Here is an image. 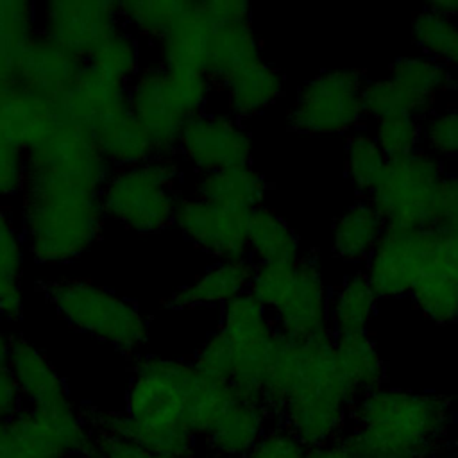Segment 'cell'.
<instances>
[{
	"instance_id": "e0dca14e",
	"label": "cell",
	"mask_w": 458,
	"mask_h": 458,
	"mask_svg": "<svg viewBox=\"0 0 458 458\" xmlns=\"http://www.w3.org/2000/svg\"><path fill=\"white\" fill-rule=\"evenodd\" d=\"M118 27H122L118 2L50 0L38 5V32L84 63Z\"/></svg>"
},
{
	"instance_id": "ffe728a7",
	"label": "cell",
	"mask_w": 458,
	"mask_h": 458,
	"mask_svg": "<svg viewBox=\"0 0 458 458\" xmlns=\"http://www.w3.org/2000/svg\"><path fill=\"white\" fill-rule=\"evenodd\" d=\"M132 114L152 141L157 156H175L177 141L186 122L168 100L165 91V70L154 61L145 63L127 84Z\"/></svg>"
},
{
	"instance_id": "6da1fadb",
	"label": "cell",
	"mask_w": 458,
	"mask_h": 458,
	"mask_svg": "<svg viewBox=\"0 0 458 458\" xmlns=\"http://www.w3.org/2000/svg\"><path fill=\"white\" fill-rule=\"evenodd\" d=\"M199 372L190 360L156 352L134 358L123 410L84 408L95 433L141 444L172 458H195L200 440L186 419V399Z\"/></svg>"
},
{
	"instance_id": "f5cc1de1",
	"label": "cell",
	"mask_w": 458,
	"mask_h": 458,
	"mask_svg": "<svg viewBox=\"0 0 458 458\" xmlns=\"http://www.w3.org/2000/svg\"><path fill=\"white\" fill-rule=\"evenodd\" d=\"M306 458H363L360 456L356 451H352L344 438L331 442V444H324L318 447H310Z\"/></svg>"
},
{
	"instance_id": "4fadbf2b",
	"label": "cell",
	"mask_w": 458,
	"mask_h": 458,
	"mask_svg": "<svg viewBox=\"0 0 458 458\" xmlns=\"http://www.w3.org/2000/svg\"><path fill=\"white\" fill-rule=\"evenodd\" d=\"M218 327L233 349L234 370L229 383L236 397L261 401L263 372L279 338L270 311L247 292L220 310Z\"/></svg>"
},
{
	"instance_id": "8d00e7d4",
	"label": "cell",
	"mask_w": 458,
	"mask_h": 458,
	"mask_svg": "<svg viewBox=\"0 0 458 458\" xmlns=\"http://www.w3.org/2000/svg\"><path fill=\"white\" fill-rule=\"evenodd\" d=\"M299 354L301 342H293L279 335L267 361L261 381V403L268 408L274 420L279 415L295 381Z\"/></svg>"
},
{
	"instance_id": "680465c9",
	"label": "cell",
	"mask_w": 458,
	"mask_h": 458,
	"mask_svg": "<svg viewBox=\"0 0 458 458\" xmlns=\"http://www.w3.org/2000/svg\"><path fill=\"white\" fill-rule=\"evenodd\" d=\"M5 458H39V456L29 453L27 449H23V447L13 438V445H11V449H9V453H7Z\"/></svg>"
},
{
	"instance_id": "f1b7e54d",
	"label": "cell",
	"mask_w": 458,
	"mask_h": 458,
	"mask_svg": "<svg viewBox=\"0 0 458 458\" xmlns=\"http://www.w3.org/2000/svg\"><path fill=\"white\" fill-rule=\"evenodd\" d=\"M335 363L347 385L361 397L386 381V363L369 333L333 336Z\"/></svg>"
},
{
	"instance_id": "ac0fdd59",
	"label": "cell",
	"mask_w": 458,
	"mask_h": 458,
	"mask_svg": "<svg viewBox=\"0 0 458 458\" xmlns=\"http://www.w3.org/2000/svg\"><path fill=\"white\" fill-rule=\"evenodd\" d=\"M250 211L225 208L193 193H182L175 209L174 225L184 240L213 258H247V229Z\"/></svg>"
},
{
	"instance_id": "816d5d0a",
	"label": "cell",
	"mask_w": 458,
	"mask_h": 458,
	"mask_svg": "<svg viewBox=\"0 0 458 458\" xmlns=\"http://www.w3.org/2000/svg\"><path fill=\"white\" fill-rule=\"evenodd\" d=\"M21 408L23 403L11 372L7 367L0 369V426H7Z\"/></svg>"
},
{
	"instance_id": "30bf717a",
	"label": "cell",
	"mask_w": 458,
	"mask_h": 458,
	"mask_svg": "<svg viewBox=\"0 0 458 458\" xmlns=\"http://www.w3.org/2000/svg\"><path fill=\"white\" fill-rule=\"evenodd\" d=\"M442 263V234L431 227L385 225L376 247L363 263L376 295L410 297L419 279Z\"/></svg>"
},
{
	"instance_id": "d6986e66",
	"label": "cell",
	"mask_w": 458,
	"mask_h": 458,
	"mask_svg": "<svg viewBox=\"0 0 458 458\" xmlns=\"http://www.w3.org/2000/svg\"><path fill=\"white\" fill-rule=\"evenodd\" d=\"M84 61L50 38L36 32L13 57V82L55 106L66 98Z\"/></svg>"
},
{
	"instance_id": "d6a6232c",
	"label": "cell",
	"mask_w": 458,
	"mask_h": 458,
	"mask_svg": "<svg viewBox=\"0 0 458 458\" xmlns=\"http://www.w3.org/2000/svg\"><path fill=\"white\" fill-rule=\"evenodd\" d=\"M86 64L114 81L129 84L145 64L141 39L122 25L93 50Z\"/></svg>"
},
{
	"instance_id": "11a10c76",
	"label": "cell",
	"mask_w": 458,
	"mask_h": 458,
	"mask_svg": "<svg viewBox=\"0 0 458 458\" xmlns=\"http://www.w3.org/2000/svg\"><path fill=\"white\" fill-rule=\"evenodd\" d=\"M426 9L445 18H458V0H435L429 2Z\"/></svg>"
},
{
	"instance_id": "83f0119b",
	"label": "cell",
	"mask_w": 458,
	"mask_h": 458,
	"mask_svg": "<svg viewBox=\"0 0 458 458\" xmlns=\"http://www.w3.org/2000/svg\"><path fill=\"white\" fill-rule=\"evenodd\" d=\"M385 222L369 199L352 202L331 229V250L345 263H365L376 247Z\"/></svg>"
},
{
	"instance_id": "d4e9b609",
	"label": "cell",
	"mask_w": 458,
	"mask_h": 458,
	"mask_svg": "<svg viewBox=\"0 0 458 458\" xmlns=\"http://www.w3.org/2000/svg\"><path fill=\"white\" fill-rule=\"evenodd\" d=\"M268 184L250 165L231 166L208 174H195L190 193L234 209L252 211L263 206Z\"/></svg>"
},
{
	"instance_id": "f546056e",
	"label": "cell",
	"mask_w": 458,
	"mask_h": 458,
	"mask_svg": "<svg viewBox=\"0 0 458 458\" xmlns=\"http://www.w3.org/2000/svg\"><path fill=\"white\" fill-rule=\"evenodd\" d=\"M379 297L363 270L349 272L329 299V322L333 336L369 333L376 317Z\"/></svg>"
},
{
	"instance_id": "3957f363",
	"label": "cell",
	"mask_w": 458,
	"mask_h": 458,
	"mask_svg": "<svg viewBox=\"0 0 458 458\" xmlns=\"http://www.w3.org/2000/svg\"><path fill=\"white\" fill-rule=\"evenodd\" d=\"M454 422L449 397L385 383L358 399L344 440L363 458H431L453 447Z\"/></svg>"
},
{
	"instance_id": "6f0895ef",
	"label": "cell",
	"mask_w": 458,
	"mask_h": 458,
	"mask_svg": "<svg viewBox=\"0 0 458 458\" xmlns=\"http://www.w3.org/2000/svg\"><path fill=\"white\" fill-rule=\"evenodd\" d=\"M13 57L0 50V91L13 84V72H11Z\"/></svg>"
},
{
	"instance_id": "f907efd6",
	"label": "cell",
	"mask_w": 458,
	"mask_h": 458,
	"mask_svg": "<svg viewBox=\"0 0 458 458\" xmlns=\"http://www.w3.org/2000/svg\"><path fill=\"white\" fill-rule=\"evenodd\" d=\"M25 293L21 279L0 270V318L5 324H13L23 318Z\"/></svg>"
},
{
	"instance_id": "b9f144b4",
	"label": "cell",
	"mask_w": 458,
	"mask_h": 458,
	"mask_svg": "<svg viewBox=\"0 0 458 458\" xmlns=\"http://www.w3.org/2000/svg\"><path fill=\"white\" fill-rule=\"evenodd\" d=\"M193 369L206 379L229 383L234 370L233 349L220 327H215L206 335L202 344L190 358Z\"/></svg>"
},
{
	"instance_id": "7a4b0ae2",
	"label": "cell",
	"mask_w": 458,
	"mask_h": 458,
	"mask_svg": "<svg viewBox=\"0 0 458 458\" xmlns=\"http://www.w3.org/2000/svg\"><path fill=\"white\" fill-rule=\"evenodd\" d=\"M98 195L75 177L27 165L18 222L29 258L45 267L82 258L98 242L107 220Z\"/></svg>"
},
{
	"instance_id": "4dcf8cb0",
	"label": "cell",
	"mask_w": 458,
	"mask_h": 458,
	"mask_svg": "<svg viewBox=\"0 0 458 458\" xmlns=\"http://www.w3.org/2000/svg\"><path fill=\"white\" fill-rule=\"evenodd\" d=\"M195 2L190 0H123L118 2L122 25L136 38L156 45Z\"/></svg>"
},
{
	"instance_id": "f6af8a7d",
	"label": "cell",
	"mask_w": 458,
	"mask_h": 458,
	"mask_svg": "<svg viewBox=\"0 0 458 458\" xmlns=\"http://www.w3.org/2000/svg\"><path fill=\"white\" fill-rule=\"evenodd\" d=\"M429 227L438 233L458 227V170H444L438 179L431 197Z\"/></svg>"
},
{
	"instance_id": "91938a15",
	"label": "cell",
	"mask_w": 458,
	"mask_h": 458,
	"mask_svg": "<svg viewBox=\"0 0 458 458\" xmlns=\"http://www.w3.org/2000/svg\"><path fill=\"white\" fill-rule=\"evenodd\" d=\"M431 458H458V453L453 447H449V449H445V451H442V453H438Z\"/></svg>"
},
{
	"instance_id": "1f68e13d",
	"label": "cell",
	"mask_w": 458,
	"mask_h": 458,
	"mask_svg": "<svg viewBox=\"0 0 458 458\" xmlns=\"http://www.w3.org/2000/svg\"><path fill=\"white\" fill-rule=\"evenodd\" d=\"M410 299L426 318L438 326L458 322V279L444 263L433 267L419 279Z\"/></svg>"
},
{
	"instance_id": "7402d4cb",
	"label": "cell",
	"mask_w": 458,
	"mask_h": 458,
	"mask_svg": "<svg viewBox=\"0 0 458 458\" xmlns=\"http://www.w3.org/2000/svg\"><path fill=\"white\" fill-rule=\"evenodd\" d=\"M274 422L272 413L259 399L236 397L216 426L200 440V451L213 458H245Z\"/></svg>"
},
{
	"instance_id": "74e56055",
	"label": "cell",
	"mask_w": 458,
	"mask_h": 458,
	"mask_svg": "<svg viewBox=\"0 0 458 458\" xmlns=\"http://www.w3.org/2000/svg\"><path fill=\"white\" fill-rule=\"evenodd\" d=\"M213 88L206 70H165V91L184 120L209 109Z\"/></svg>"
},
{
	"instance_id": "9f6ffc18",
	"label": "cell",
	"mask_w": 458,
	"mask_h": 458,
	"mask_svg": "<svg viewBox=\"0 0 458 458\" xmlns=\"http://www.w3.org/2000/svg\"><path fill=\"white\" fill-rule=\"evenodd\" d=\"M11 338L13 335L5 329V322L0 318V369L7 367V358L11 351Z\"/></svg>"
},
{
	"instance_id": "ba28073f",
	"label": "cell",
	"mask_w": 458,
	"mask_h": 458,
	"mask_svg": "<svg viewBox=\"0 0 458 458\" xmlns=\"http://www.w3.org/2000/svg\"><path fill=\"white\" fill-rule=\"evenodd\" d=\"M184 166L177 156L150 159L111 170L100 190L107 220L140 233L157 234L174 225L182 191Z\"/></svg>"
},
{
	"instance_id": "8992f818",
	"label": "cell",
	"mask_w": 458,
	"mask_h": 458,
	"mask_svg": "<svg viewBox=\"0 0 458 458\" xmlns=\"http://www.w3.org/2000/svg\"><path fill=\"white\" fill-rule=\"evenodd\" d=\"M52 308L79 333L111 345L125 356H140L150 338V320L132 299L77 277L41 283Z\"/></svg>"
},
{
	"instance_id": "484cf974",
	"label": "cell",
	"mask_w": 458,
	"mask_h": 458,
	"mask_svg": "<svg viewBox=\"0 0 458 458\" xmlns=\"http://www.w3.org/2000/svg\"><path fill=\"white\" fill-rule=\"evenodd\" d=\"M213 25L199 13L197 2L156 45V63L165 70H206Z\"/></svg>"
},
{
	"instance_id": "7bdbcfd3",
	"label": "cell",
	"mask_w": 458,
	"mask_h": 458,
	"mask_svg": "<svg viewBox=\"0 0 458 458\" xmlns=\"http://www.w3.org/2000/svg\"><path fill=\"white\" fill-rule=\"evenodd\" d=\"M295 281V263L254 265L249 293L270 313L284 301Z\"/></svg>"
},
{
	"instance_id": "94428289",
	"label": "cell",
	"mask_w": 458,
	"mask_h": 458,
	"mask_svg": "<svg viewBox=\"0 0 458 458\" xmlns=\"http://www.w3.org/2000/svg\"><path fill=\"white\" fill-rule=\"evenodd\" d=\"M195 458H213V456H208V454H197Z\"/></svg>"
},
{
	"instance_id": "db71d44e",
	"label": "cell",
	"mask_w": 458,
	"mask_h": 458,
	"mask_svg": "<svg viewBox=\"0 0 458 458\" xmlns=\"http://www.w3.org/2000/svg\"><path fill=\"white\" fill-rule=\"evenodd\" d=\"M442 234V263L458 279V227Z\"/></svg>"
},
{
	"instance_id": "277c9868",
	"label": "cell",
	"mask_w": 458,
	"mask_h": 458,
	"mask_svg": "<svg viewBox=\"0 0 458 458\" xmlns=\"http://www.w3.org/2000/svg\"><path fill=\"white\" fill-rule=\"evenodd\" d=\"M358 399L335 363L333 338L301 342L297 376L276 422L318 447L344 438Z\"/></svg>"
},
{
	"instance_id": "ab89813d",
	"label": "cell",
	"mask_w": 458,
	"mask_h": 458,
	"mask_svg": "<svg viewBox=\"0 0 458 458\" xmlns=\"http://www.w3.org/2000/svg\"><path fill=\"white\" fill-rule=\"evenodd\" d=\"M38 32V5L27 0H0V50L14 54Z\"/></svg>"
},
{
	"instance_id": "9a60e30c",
	"label": "cell",
	"mask_w": 458,
	"mask_h": 458,
	"mask_svg": "<svg viewBox=\"0 0 458 458\" xmlns=\"http://www.w3.org/2000/svg\"><path fill=\"white\" fill-rule=\"evenodd\" d=\"M11 437L39 458H91L95 429L77 403L55 410L21 408L7 424Z\"/></svg>"
},
{
	"instance_id": "ee69618b",
	"label": "cell",
	"mask_w": 458,
	"mask_h": 458,
	"mask_svg": "<svg viewBox=\"0 0 458 458\" xmlns=\"http://www.w3.org/2000/svg\"><path fill=\"white\" fill-rule=\"evenodd\" d=\"M27 258V245L18 216L0 200V270L21 279Z\"/></svg>"
},
{
	"instance_id": "c3c4849f",
	"label": "cell",
	"mask_w": 458,
	"mask_h": 458,
	"mask_svg": "<svg viewBox=\"0 0 458 458\" xmlns=\"http://www.w3.org/2000/svg\"><path fill=\"white\" fill-rule=\"evenodd\" d=\"M197 9L213 29L250 21L252 13V7L243 0H202L197 2Z\"/></svg>"
},
{
	"instance_id": "4316f807",
	"label": "cell",
	"mask_w": 458,
	"mask_h": 458,
	"mask_svg": "<svg viewBox=\"0 0 458 458\" xmlns=\"http://www.w3.org/2000/svg\"><path fill=\"white\" fill-rule=\"evenodd\" d=\"M301 242L290 224L268 206L250 211L247 229V258L254 265L297 263Z\"/></svg>"
},
{
	"instance_id": "836d02e7",
	"label": "cell",
	"mask_w": 458,
	"mask_h": 458,
	"mask_svg": "<svg viewBox=\"0 0 458 458\" xmlns=\"http://www.w3.org/2000/svg\"><path fill=\"white\" fill-rule=\"evenodd\" d=\"M411 38L420 54L451 72H458V20L445 18L426 7L411 21Z\"/></svg>"
},
{
	"instance_id": "e575fe53",
	"label": "cell",
	"mask_w": 458,
	"mask_h": 458,
	"mask_svg": "<svg viewBox=\"0 0 458 458\" xmlns=\"http://www.w3.org/2000/svg\"><path fill=\"white\" fill-rule=\"evenodd\" d=\"M386 163L388 157L376 141L370 129L358 127L347 134L345 175L356 191L369 195V191L381 177Z\"/></svg>"
},
{
	"instance_id": "7c38bea8",
	"label": "cell",
	"mask_w": 458,
	"mask_h": 458,
	"mask_svg": "<svg viewBox=\"0 0 458 458\" xmlns=\"http://www.w3.org/2000/svg\"><path fill=\"white\" fill-rule=\"evenodd\" d=\"M442 174V161L420 148L404 157L388 159L367 199L385 225L429 227L431 197Z\"/></svg>"
},
{
	"instance_id": "44dd1931",
	"label": "cell",
	"mask_w": 458,
	"mask_h": 458,
	"mask_svg": "<svg viewBox=\"0 0 458 458\" xmlns=\"http://www.w3.org/2000/svg\"><path fill=\"white\" fill-rule=\"evenodd\" d=\"M7 370L16 383L25 408L55 410L75 403L64 377L50 358L20 333H13Z\"/></svg>"
},
{
	"instance_id": "f35d334b",
	"label": "cell",
	"mask_w": 458,
	"mask_h": 458,
	"mask_svg": "<svg viewBox=\"0 0 458 458\" xmlns=\"http://www.w3.org/2000/svg\"><path fill=\"white\" fill-rule=\"evenodd\" d=\"M370 132L388 159L404 157L422 148L420 118L408 113H390L376 118Z\"/></svg>"
},
{
	"instance_id": "681fc988",
	"label": "cell",
	"mask_w": 458,
	"mask_h": 458,
	"mask_svg": "<svg viewBox=\"0 0 458 458\" xmlns=\"http://www.w3.org/2000/svg\"><path fill=\"white\" fill-rule=\"evenodd\" d=\"M91 458H172L157 454L138 442L107 435V433H95V445Z\"/></svg>"
},
{
	"instance_id": "2e32d148",
	"label": "cell",
	"mask_w": 458,
	"mask_h": 458,
	"mask_svg": "<svg viewBox=\"0 0 458 458\" xmlns=\"http://www.w3.org/2000/svg\"><path fill=\"white\" fill-rule=\"evenodd\" d=\"M331 288L318 254H302L284 301L270 313L277 333L293 342L333 338L329 322Z\"/></svg>"
},
{
	"instance_id": "5bb4252c",
	"label": "cell",
	"mask_w": 458,
	"mask_h": 458,
	"mask_svg": "<svg viewBox=\"0 0 458 458\" xmlns=\"http://www.w3.org/2000/svg\"><path fill=\"white\" fill-rule=\"evenodd\" d=\"M252 134L229 111L206 109L182 123L175 156L193 174L250 165Z\"/></svg>"
},
{
	"instance_id": "cb8c5ba5",
	"label": "cell",
	"mask_w": 458,
	"mask_h": 458,
	"mask_svg": "<svg viewBox=\"0 0 458 458\" xmlns=\"http://www.w3.org/2000/svg\"><path fill=\"white\" fill-rule=\"evenodd\" d=\"M61 118L59 106L14 82L0 91V129L23 152L41 145Z\"/></svg>"
},
{
	"instance_id": "9c48e42d",
	"label": "cell",
	"mask_w": 458,
	"mask_h": 458,
	"mask_svg": "<svg viewBox=\"0 0 458 458\" xmlns=\"http://www.w3.org/2000/svg\"><path fill=\"white\" fill-rule=\"evenodd\" d=\"M365 75L358 68H327L304 81L288 113L292 131L310 136L349 134L365 118Z\"/></svg>"
},
{
	"instance_id": "bcb514c9",
	"label": "cell",
	"mask_w": 458,
	"mask_h": 458,
	"mask_svg": "<svg viewBox=\"0 0 458 458\" xmlns=\"http://www.w3.org/2000/svg\"><path fill=\"white\" fill-rule=\"evenodd\" d=\"M308 449L284 424L274 422L245 458H306Z\"/></svg>"
},
{
	"instance_id": "d590c367",
	"label": "cell",
	"mask_w": 458,
	"mask_h": 458,
	"mask_svg": "<svg viewBox=\"0 0 458 458\" xmlns=\"http://www.w3.org/2000/svg\"><path fill=\"white\" fill-rule=\"evenodd\" d=\"M234 399L236 394L231 383L211 381L199 374L186 399V419L193 435L202 440L216 426Z\"/></svg>"
},
{
	"instance_id": "60d3db41",
	"label": "cell",
	"mask_w": 458,
	"mask_h": 458,
	"mask_svg": "<svg viewBox=\"0 0 458 458\" xmlns=\"http://www.w3.org/2000/svg\"><path fill=\"white\" fill-rule=\"evenodd\" d=\"M422 150L442 159L458 157V107L435 109L420 120Z\"/></svg>"
},
{
	"instance_id": "8fae6325",
	"label": "cell",
	"mask_w": 458,
	"mask_h": 458,
	"mask_svg": "<svg viewBox=\"0 0 458 458\" xmlns=\"http://www.w3.org/2000/svg\"><path fill=\"white\" fill-rule=\"evenodd\" d=\"M454 84L453 72L424 54L401 55L383 77L367 79L363 86L365 116L408 113L424 118Z\"/></svg>"
},
{
	"instance_id": "52a82bcc",
	"label": "cell",
	"mask_w": 458,
	"mask_h": 458,
	"mask_svg": "<svg viewBox=\"0 0 458 458\" xmlns=\"http://www.w3.org/2000/svg\"><path fill=\"white\" fill-rule=\"evenodd\" d=\"M206 73L222 91L225 111L240 120L261 114L284 91V77L265 59L250 21L215 29Z\"/></svg>"
},
{
	"instance_id": "7dc6e473",
	"label": "cell",
	"mask_w": 458,
	"mask_h": 458,
	"mask_svg": "<svg viewBox=\"0 0 458 458\" xmlns=\"http://www.w3.org/2000/svg\"><path fill=\"white\" fill-rule=\"evenodd\" d=\"M27 170V152L14 145L0 129V200L18 199Z\"/></svg>"
},
{
	"instance_id": "5b68a950",
	"label": "cell",
	"mask_w": 458,
	"mask_h": 458,
	"mask_svg": "<svg viewBox=\"0 0 458 458\" xmlns=\"http://www.w3.org/2000/svg\"><path fill=\"white\" fill-rule=\"evenodd\" d=\"M61 116L82 127L113 168L156 156L152 141L132 114L127 84L84 64L72 91L59 106Z\"/></svg>"
},
{
	"instance_id": "603a6c76",
	"label": "cell",
	"mask_w": 458,
	"mask_h": 458,
	"mask_svg": "<svg viewBox=\"0 0 458 458\" xmlns=\"http://www.w3.org/2000/svg\"><path fill=\"white\" fill-rule=\"evenodd\" d=\"M254 263L249 258L213 261L193 281L175 290L166 306L172 310L224 308L249 292Z\"/></svg>"
}]
</instances>
